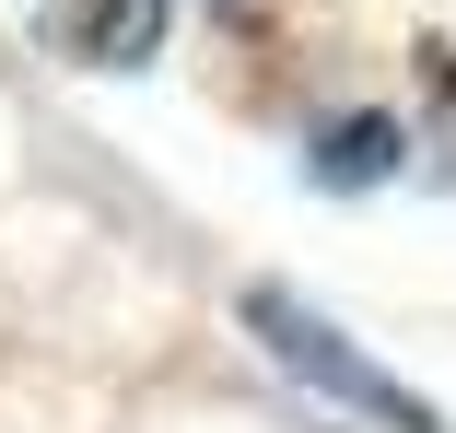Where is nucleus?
<instances>
[{
	"mask_svg": "<svg viewBox=\"0 0 456 433\" xmlns=\"http://www.w3.org/2000/svg\"><path fill=\"white\" fill-rule=\"evenodd\" d=\"M152 36H164V0H82V24H70V47L94 59V70L152 59Z\"/></svg>",
	"mask_w": 456,
	"mask_h": 433,
	"instance_id": "obj_3",
	"label": "nucleus"
},
{
	"mask_svg": "<svg viewBox=\"0 0 456 433\" xmlns=\"http://www.w3.org/2000/svg\"><path fill=\"white\" fill-rule=\"evenodd\" d=\"M246 316L269 328V352H281L293 375H316V387H339V398H362V410H387V421H410V433H433V410H410V398H398V387H387L375 364H351V352H339V328H328V316H305L293 293H257Z\"/></svg>",
	"mask_w": 456,
	"mask_h": 433,
	"instance_id": "obj_1",
	"label": "nucleus"
},
{
	"mask_svg": "<svg viewBox=\"0 0 456 433\" xmlns=\"http://www.w3.org/2000/svg\"><path fill=\"white\" fill-rule=\"evenodd\" d=\"M316 188H375V176H398V118H375V106H362V118H339V129H316Z\"/></svg>",
	"mask_w": 456,
	"mask_h": 433,
	"instance_id": "obj_2",
	"label": "nucleus"
},
{
	"mask_svg": "<svg viewBox=\"0 0 456 433\" xmlns=\"http://www.w3.org/2000/svg\"><path fill=\"white\" fill-rule=\"evenodd\" d=\"M421 94L456 118V36H433V47H421Z\"/></svg>",
	"mask_w": 456,
	"mask_h": 433,
	"instance_id": "obj_4",
	"label": "nucleus"
}]
</instances>
